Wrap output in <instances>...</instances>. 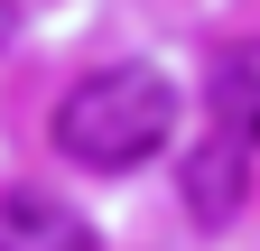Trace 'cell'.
<instances>
[{
  "mask_svg": "<svg viewBox=\"0 0 260 251\" xmlns=\"http://www.w3.org/2000/svg\"><path fill=\"white\" fill-rule=\"evenodd\" d=\"M168 140H177V84L158 66H103V75H84L56 103V149L75 168L121 177V168L158 159Z\"/></svg>",
  "mask_w": 260,
  "mask_h": 251,
  "instance_id": "1",
  "label": "cell"
},
{
  "mask_svg": "<svg viewBox=\"0 0 260 251\" xmlns=\"http://www.w3.org/2000/svg\"><path fill=\"white\" fill-rule=\"evenodd\" d=\"M177 186H186V214H195V224H233L242 196H251V149L233 131H205V140L186 149V177Z\"/></svg>",
  "mask_w": 260,
  "mask_h": 251,
  "instance_id": "2",
  "label": "cell"
},
{
  "mask_svg": "<svg viewBox=\"0 0 260 251\" xmlns=\"http://www.w3.org/2000/svg\"><path fill=\"white\" fill-rule=\"evenodd\" d=\"M0 251H103V242H93V224L65 196L10 186V196H0Z\"/></svg>",
  "mask_w": 260,
  "mask_h": 251,
  "instance_id": "3",
  "label": "cell"
},
{
  "mask_svg": "<svg viewBox=\"0 0 260 251\" xmlns=\"http://www.w3.org/2000/svg\"><path fill=\"white\" fill-rule=\"evenodd\" d=\"M214 121H223L242 149H260V38L214 56Z\"/></svg>",
  "mask_w": 260,
  "mask_h": 251,
  "instance_id": "4",
  "label": "cell"
},
{
  "mask_svg": "<svg viewBox=\"0 0 260 251\" xmlns=\"http://www.w3.org/2000/svg\"><path fill=\"white\" fill-rule=\"evenodd\" d=\"M19 38V0H0V47H10Z\"/></svg>",
  "mask_w": 260,
  "mask_h": 251,
  "instance_id": "5",
  "label": "cell"
}]
</instances>
